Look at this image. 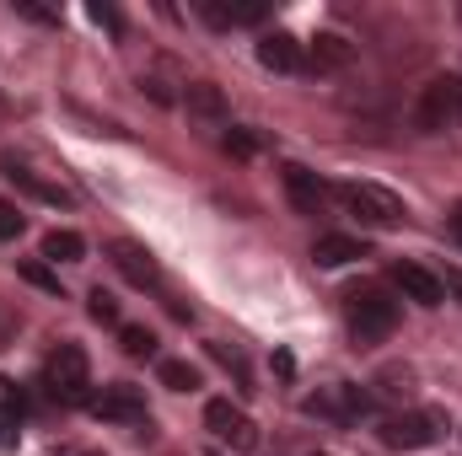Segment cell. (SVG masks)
<instances>
[{
    "label": "cell",
    "mask_w": 462,
    "mask_h": 456,
    "mask_svg": "<svg viewBox=\"0 0 462 456\" xmlns=\"http://www.w3.org/2000/svg\"><path fill=\"white\" fill-rule=\"evenodd\" d=\"M22 279H27V285H38V290H49V296H60V274H49V269H43V263H32V258L22 263Z\"/></svg>",
    "instance_id": "d4e9b609"
},
{
    "label": "cell",
    "mask_w": 462,
    "mask_h": 456,
    "mask_svg": "<svg viewBox=\"0 0 462 456\" xmlns=\"http://www.w3.org/2000/svg\"><path fill=\"white\" fill-rule=\"evenodd\" d=\"M285 194H291V205H296V215H323V205H328V183L312 172V167H285Z\"/></svg>",
    "instance_id": "5bb4252c"
},
{
    "label": "cell",
    "mask_w": 462,
    "mask_h": 456,
    "mask_svg": "<svg viewBox=\"0 0 462 456\" xmlns=\"http://www.w3.org/2000/svg\"><path fill=\"white\" fill-rule=\"evenodd\" d=\"M312 258L323 263V269H345L355 258H365V242H355V236H318V247H312Z\"/></svg>",
    "instance_id": "e0dca14e"
},
{
    "label": "cell",
    "mask_w": 462,
    "mask_h": 456,
    "mask_svg": "<svg viewBox=\"0 0 462 456\" xmlns=\"http://www.w3.org/2000/svg\"><path fill=\"white\" fill-rule=\"evenodd\" d=\"M221 145H226L236 161H247V156H258V145H263V140H258L253 129H236V123H231L226 134H221Z\"/></svg>",
    "instance_id": "603a6c76"
},
{
    "label": "cell",
    "mask_w": 462,
    "mask_h": 456,
    "mask_svg": "<svg viewBox=\"0 0 462 456\" xmlns=\"http://www.w3.org/2000/svg\"><path fill=\"white\" fill-rule=\"evenodd\" d=\"M457 129H462V87H457Z\"/></svg>",
    "instance_id": "d6a6232c"
},
{
    "label": "cell",
    "mask_w": 462,
    "mask_h": 456,
    "mask_svg": "<svg viewBox=\"0 0 462 456\" xmlns=\"http://www.w3.org/2000/svg\"><path fill=\"white\" fill-rule=\"evenodd\" d=\"M43 258H49V263H81V258H87V242H81L76 231H49V236H43Z\"/></svg>",
    "instance_id": "ffe728a7"
},
{
    "label": "cell",
    "mask_w": 462,
    "mask_h": 456,
    "mask_svg": "<svg viewBox=\"0 0 462 456\" xmlns=\"http://www.w3.org/2000/svg\"><path fill=\"white\" fill-rule=\"evenodd\" d=\"M441 290H452V296L462 301V269H447V279H441Z\"/></svg>",
    "instance_id": "f546056e"
},
{
    "label": "cell",
    "mask_w": 462,
    "mask_h": 456,
    "mask_svg": "<svg viewBox=\"0 0 462 456\" xmlns=\"http://www.w3.org/2000/svg\"><path fill=\"white\" fill-rule=\"evenodd\" d=\"M92 419H108V424H145V430H151L145 397H140L134 387H103V397H92Z\"/></svg>",
    "instance_id": "8fae6325"
},
{
    "label": "cell",
    "mask_w": 462,
    "mask_h": 456,
    "mask_svg": "<svg viewBox=\"0 0 462 456\" xmlns=\"http://www.w3.org/2000/svg\"><path fill=\"white\" fill-rule=\"evenodd\" d=\"M452 424H447V414L441 408H420V414H393V419H382V446H393V451H425V446H436L441 435H447Z\"/></svg>",
    "instance_id": "3957f363"
},
{
    "label": "cell",
    "mask_w": 462,
    "mask_h": 456,
    "mask_svg": "<svg viewBox=\"0 0 462 456\" xmlns=\"http://www.w3.org/2000/svg\"><path fill=\"white\" fill-rule=\"evenodd\" d=\"M140 87L151 92V103H162V108H183V92H189V70L178 65V59H151L145 65V76H140Z\"/></svg>",
    "instance_id": "ba28073f"
},
{
    "label": "cell",
    "mask_w": 462,
    "mask_h": 456,
    "mask_svg": "<svg viewBox=\"0 0 462 456\" xmlns=\"http://www.w3.org/2000/svg\"><path fill=\"white\" fill-rule=\"evenodd\" d=\"M11 339V317H0V343Z\"/></svg>",
    "instance_id": "1f68e13d"
},
{
    "label": "cell",
    "mask_w": 462,
    "mask_h": 456,
    "mask_svg": "<svg viewBox=\"0 0 462 456\" xmlns=\"http://www.w3.org/2000/svg\"><path fill=\"white\" fill-rule=\"evenodd\" d=\"M108 258H114V269L134 290H156L162 285V269H156L151 247H140V242H108Z\"/></svg>",
    "instance_id": "30bf717a"
},
{
    "label": "cell",
    "mask_w": 462,
    "mask_h": 456,
    "mask_svg": "<svg viewBox=\"0 0 462 456\" xmlns=\"http://www.w3.org/2000/svg\"><path fill=\"white\" fill-rule=\"evenodd\" d=\"M393 285H398L409 301H420V306H441V301H447L441 279H436L430 269H420V263H393Z\"/></svg>",
    "instance_id": "9a60e30c"
},
{
    "label": "cell",
    "mask_w": 462,
    "mask_h": 456,
    "mask_svg": "<svg viewBox=\"0 0 462 456\" xmlns=\"http://www.w3.org/2000/svg\"><path fill=\"white\" fill-rule=\"evenodd\" d=\"M87 312H92L97 323H108V328H114V323H118V301H114V296H108V290H103V285H97V290L87 296Z\"/></svg>",
    "instance_id": "cb8c5ba5"
},
{
    "label": "cell",
    "mask_w": 462,
    "mask_h": 456,
    "mask_svg": "<svg viewBox=\"0 0 462 456\" xmlns=\"http://www.w3.org/2000/svg\"><path fill=\"white\" fill-rule=\"evenodd\" d=\"M16 16H27V22H43V27H54V22H60V11H49V5H32V0H16Z\"/></svg>",
    "instance_id": "83f0119b"
},
{
    "label": "cell",
    "mask_w": 462,
    "mask_h": 456,
    "mask_svg": "<svg viewBox=\"0 0 462 456\" xmlns=\"http://www.w3.org/2000/svg\"><path fill=\"white\" fill-rule=\"evenodd\" d=\"M156 376H162V387H172V392H199V370H194L189 360H162Z\"/></svg>",
    "instance_id": "44dd1931"
},
{
    "label": "cell",
    "mask_w": 462,
    "mask_h": 456,
    "mask_svg": "<svg viewBox=\"0 0 462 456\" xmlns=\"http://www.w3.org/2000/svg\"><path fill=\"white\" fill-rule=\"evenodd\" d=\"M0 172L11 178V188H22L27 199H38V205H54V210H70V188H60V183H49L43 172H32L27 161H16V156H0Z\"/></svg>",
    "instance_id": "9c48e42d"
},
{
    "label": "cell",
    "mask_w": 462,
    "mask_h": 456,
    "mask_svg": "<svg viewBox=\"0 0 462 456\" xmlns=\"http://www.w3.org/2000/svg\"><path fill=\"white\" fill-rule=\"evenodd\" d=\"M349 59H355V43H349V38H339V32H318V38H312V65H318V70H339Z\"/></svg>",
    "instance_id": "ac0fdd59"
},
{
    "label": "cell",
    "mask_w": 462,
    "mask_h": 456,
    "mask_svg": "<svg viewBox=\"0 0 462 456\" xmlns=\"http://www.w3.org/2000/svg\"><path fill=\"white\" fill-rule=\"evenodd\" d=\"M118 343H124L129 360H151V354H156V333H151V328H129V323H124V328H118Z\"/></svg>",
    "instance_id": "7402d4cb"
},
{
    "label": "cell",
    "mask_w": 462,
    "mask_h": 456,
    "mask_svg": "<svg viewBox=\"0 0 462 456\" xmlns=\"http://www.w3.org/2000/svg\"><path fill=\"white\" fill-rule=\"evenodd\" d=\"M452 236H457V247H462V205L452 210Z\"/></svg>",
    "instance_id": "4dcf8cb0"
},
{
    "label": "cell",
    "mask_w": 462,
    "mask_h": 456,
    "mask_svg": "<svg viewBox=\"0 0 462 456\" xmlns=\"http://www.w3.org/2000/svg\"><path fill=\"white\" fill-rule=\"evenodd\" d=\"M92 22H97V27H108L114 38H124V16H118L114 5H103V0H97V5H92Z\"/></svg>",
    "instance_id": "4316f807"
},
{
    "label": "cell",
    "mask_w": 462,
    "mask_h": 456,
    "mask_svg": "<svg viewBox=\"0 0 462 456\" xmlns=\"http://www.w3.org/2000/svg\"><path fill=\"white\" fill-rule=\"evenodd\" d=\"M365 408H371V397H365L360 387H349V381H339V387H323L318 397H307V414H318V419H339V424L360 419Z\"/></svg>",
    "instance_id": "7c38bea8"
},
{
    "label": "cell",
    "mask_w": 462,
    "mask_h": 456,
    "mask_svg": "<svg viewBox=\"0 0 462 456\" xmlns=\"http://www.w3.org/2000/svg\"><path fill=\"white\" fill-rule=\"evenodd\" d=\"M345 312H349V333L355 343H382L393 328H398V301H387L382 290H349L345 296Z\"/></svg>",
    "instance_id": "7a4b0ae2"
},
{
    "label": "cell",
    "mask_w": 462,
    "mask_h": 456,
    "mask_svg": "<svg viewBox=\"0 0 462 456\" xmlns=\"http://www.w3.org/2000/svg\"><path fill=\"white\" fill-rule=\"evenodd\" d=\"M183 114H189V123H199V129H210V134H226L231 129V103L221 97V87H210V81H189Z\"/></svg>",
    "instance_id": "52a82bcc"
},
{
    "label": "cell",
    "mask_w": 462,
    "mask_h": 456,
    "mask_svg": "<svg viewBox=\"0 0 462 456\" xmlns=\"http://www.w3.org/2000/svg\"><path fill=\"white\" fill-rule=\"evenodd\" d=\"M22 226H27V221H22V210H16V205H0V242H16Z\"/></svg>",
    "instance_id": "484cf974"
},
{
    "label": "cell",
    "mask_w": 462,
    "mask_h": 456,
    "mask_svg": "<svg viewBox=\"0 0 462 456\" xmlns=\"http://www.w3.org/2000/svg\"><path fill=\"white\" fill-rule=\"evenodd\" d=\"M87 387H92V360H87V349H81V343H60V349L49 354V392H54L60 403H81Z\"/></svg>",
    "instance_id": "277c9868"
},
{
    "label": "cell",
    "mask_w": 462,
    "mask_h": 456,
    "mask_svg": "<svg viewBox=\"0 0 462 456\" xmlns=\"http://www.w3.org/2000/svg\"><path fill=\"white\" fill-rule=\"evenodd\" d=\"M457 87H462V76H436V81L420 92L414 123H420L425 134H441V129H452V123H457Z\"/></svg>",
    "instance_id": "5b68a950"
},
{
    "label": "cell",
    "mask_w": 462,
    "mask_h": 456,
    "mask_svg": "<svg viewBox=\"0 0 462 456\" xmlns=\"http://www.w3.org/2000/svg\"><path fill=\"white\" fill-rule=\"evenodd\" d=\"M11 446H16V414L0 408V451H11Z\"/></svg>",
    "instance_id": "f1b7e54d"
},
{
    "label": "cell",
    "mask_w": 462,
    "mask_h": 456,
    "mask_svg": "<svg viewBox=\"0 0 462 456\" xmlns=\"http://www.w3.org/2000/svg\"><path fill=\"white\" fill-rule=\"evenodd\" d=\"M334 199L345 205L349 215H360L365 226H403L409 221V205L393 194V188H382V183H339L334 188Z\"/></svg>",
    "instance_id": "6da1fadb"
},
{
    "label": "cell",
    "mask_w": 462,
    "mask_h": 456,
    "mask_svg": "<svg viewBox=\"0 0 462 456\" xmlns=\"http://www.w3.org/2000/svg\"><path fill=\"white\" fill-rule=\"evenodd\" d=\"M258 65L274 70V76H301L312 59H307V49H301L291 32H263V38H258Z\"/></svg>",
    "instance_id": "4fadbf2b"
},
{
    "label": "cell",
    "mask_w": 462,
    "mask_h": 456,
    "mask_svg": "<svg viewBox=\"0 0 462 456\" xmlns=\"http://www.w3.org/2000/svg\"><path fill=\"white\" fill-rule=\"evenodd\" d=\"M205 424H210V435L231 446V451H253L258 446V430H253V419L231 403V397H216V403H205Z\"/></svg>",
    "instance_id": "8992f818"
},
{
    "label": "cell",
    "mask_w": 462,
    "mask_h": 456,
    "mask_svg": "<svg viewBox=\"0 0 462 456\" xmlns=\"http://www.w3.org/2000/svg\"><path fill=\"white\" fill-rule=\"evenodd\" d=\"M457 16H462V5H457Z\"/></svg>",
    "instance_id": "836d02e7"
},
{
    "label": "cell",
    "mask_w": 462,
    "mask_h": 456,
    "mask_svg": "<svg viewBox=\"0 0 462 456\" xmlns=\"http://www.w3.org/2000/svg\"><path fill=\"white\" fill-rule=\"evenodd\" d=\"M210 360H216L231 381H236V392H253V370H247V360H242V349H236V343L216 339V343H210Z\"/></svg>",
    "instance_id": "d6986e66"
},
{
    "label": "cell",
    "mask_w": 462,
    "mask_h": 456,
    "mask_svg": "<svg viewBox=\"0 0 462 456\" xmlns=\"http://www.w3.org/2000/svg\"><path fill=\"white\" fill-rule=\"evenodd\" d=\"M199 16L226 32V27H253V22H263L269 5H258V0H236V5H231V0H199Z\"/></svg>",
    "instance_id": "2e32d148"
}]
</instances>
